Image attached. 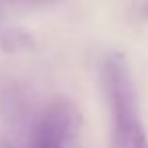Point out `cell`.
Listing matches in <instances>:
<instances>
[{
    "label": "cell",
    "mask_w": 148,
    "mask_h": 148,
    "mask_svg": "<svg viewBox=\"0 0 148 148\" xmlns=\"http://www.w3.org/2000/svg\"><path fill=\"white\" fill-rule=\"evenodd\" d=\"M101 77L112 112V148H148L136 87L126 59L120 53L108 55Z\"/></svg>",
    "instance_id": "cell-1"
},
{
    "label": "cell",
    "mask_w": 148,
    "mask_h": 148,
    "mask_svg": "<svg viewBox=\"0 0 148 148\" xmlns=\"http://www.w3.org/2000/svg\"><path fill=\"white\" fill-rule=\"evenodd\" d=\"M81 114L67 97L53 99L33 132V148H79Z\"/></svg>",
    "instance_id": "cell-2"
},
{
    "label": "cell",
    "mask_w": 148,
    "mask_h": 148,
    "mask_svg": "<svg viewBox=\"0 0 148 148\" xmlns=\"http://www.w3.org/2000/svg\"><path fill=\"white\" fill-rule=\"evenodd\" d=\"M27 2H33L37 6H51V4H57L59 0H27Z\"/></svg>",
    "instance_id": "cell-3"
}]
</instances>
